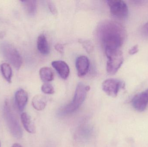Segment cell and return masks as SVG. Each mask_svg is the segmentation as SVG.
<instances>
[{"mask_svg":"<svg viewBox=\"0 0 148 147\" xmlns=\"http://www.w3.org/2000/svg\"><path fill=\"white\" fill-rule=\"evenodd\" d=\"M98 35L105 49H119L127 37L124 27L114 21L103 22L98 27Z\"/></svg>","mask_w":148,"mask_h":147,"instance_id":"6da1fadb","label":"cell"},{"mask_svg":"<svg viewBox=\"0 0 148 147\" xmlns=\"http://www.w3.org/2000/svg\"><path fill=\"white\" fill-rule=\"evenodd\" d=\"M3 114L7 125L12 135L17 139L21 138L23 135L22 129L13 104L10 100L5 101L3 107Z\"/></svg>","mask_w":148,"mask_h":147,"instance_id":"7a4b0ae2","label":"cell"},{"mask_svg":"<svg viewBox=\"0 0 148 147\" xmlns=\"http://www.w3.org/2000/svg\"><path fill=\"white\" fill-rule=\"evenodd\" d=\"M90 87L82 83H79L77 86L73 101L61 110L62 115L69 114L77 110L84 102L87 96V92Z\"/></svg>","mask_w":148,"mask_h":147,"instance_id":"3957f363","label":"cell"},{"mask_svg":"<svg viewBox=\"0 0 148 147\" xmlns=\"http://www.w3.org/2000/svg\"><path fill=\"white\" fill-rule=\"evenodd\" d=\"M0 52L16 69L19 70L23 64V58L17 49L11 44L4 42L0 45Z\"/></svg>","mask_w":148,"mask_h":147,"instance_id":"277c9868","label":"cell"},{"mask_svg":"<svg viewBox=\"0 0 148 147\" xmlns=\"http://www.w3.org/2000/svg\"><path fill=\"white\" fill-rule=\"evenodd\" d=\"M108 58L107 71L110 75L115 74L123 62V54L119 49H105Z\"/></svg>","mask_w":148,"mask_h":147,"instance_id":"5b68a950","label":"cell"},{"mask_svg":"<svg viewBox=\"0 0 148 147\" xmlns=\"http://www.w3.org/2000/svg\"><path fill=\"white\" fill-rule=\"evenodd\" d=\"M111 14L119 19H124L128 15V8L126 3L121 0L107 1Z\"/></svg>","mask_w":148,"mask_h":147,"instance_id":"8992f818","label":"cell"},{"mask_svg":"<svg viewBox=\"0 0 148 147\" xmlns=\"http://www.w3.org/2000/svg\"><path fill=\"white\" fill-rule=\"evenodd\" d=\"M124 87L123 82L116 79H108L104 80L102 84L103 91L108 96L113 98L116 97L120 89Z\"/></svg>","mask_w":148,"mask_h":147,"instance_id":"52a82bcc","label":"cell"},{"mask_svg":"<svg viewBox=\"0 0 148 147\" xmlns=\"http://www.w3.org/2000/svg\"><path fill=\"white\" fill-rule=\"evenodd\" d=\"M132 105L135 109L142 112L148 105V89L145 91L137 94L132 99Z\"/></svg>","mask_w":148,"mask_h":147,"instance_id":"ba28073f","label":"cell"},{"mask_svg":"<svg viewBox=\"0 0 148 147\" xmlns=\"http://www.w3.org/2000/svg\"><path fill=\"white\" fill-rule=\"evenodd\" d=\"M89 66V60L86 56H79L77 59L76 67L77 70V75L79 77H84L87 74Z\"/></svg>","mask_w":148,"mask_h":147,"instance_id":"9c48e42d","label":"cell"},{"mask_svg":"<svg viewBox=\"0 0 148 147\" xmlns=\"http://www.w3.org/2000/svg\"><path fill=\"white\" fill-rule=\"evenodd\" d=\"M52 65L55 68L61 77L64 79L68 78L70 73L68 65L62 60H56L52 62Z\"/></svg>","mask_w":148,"mask_h":147,"instance_id":"30bf717a","label":"cell"},{"mask_svg":"<svg viewBox=\"0 0 148 147\" xmlns=\"http://www.w3.org/2000/svg\"><path fill=\"white\" fill-rule=\"evenodd\" d=\"M15 98L18 109L20 111H23L28 100V96L27 91L23 89L18 90L16 92Z\"/></svg>","mask_w":148,"mask_h":147,"instance_id":"8fae6325","label":"cell"},{"mask_svg":"<svg viewBox=\"0 0 148 147\" xmlns=\"http://www.w3.org/2000/svg\"><path fill=\"white\" fill-rule=\"evenodd\" d=\"M21 119L24 128L30 133H34L36 128L31 117L27 113H23L21 115Z\"/></svg>","mask_w":148,"mask_h":147,"instance_id":"7c38bea8","label":"cell"},{"mask_svg":"<svg viewBox=\"0 0 148 147\" xmlns=\"http://www.w3.org/2000/svg\"><path fill=\"white\" fill-rule=\"evenodd\" d=\"M37 47L39 51L43 55L49 53V47L46 36L43 34L39 35L37 39Z\"/></svg>","mask_w":148,"mask_h":147,"instance_id":"4fadbf2b","label":"cell"},{"mask_svg":"<svg viewBox=\"0 0 148 147\" xmlns=\"http://www.w3.org/2000/svg\"><path fill=\"white\" fill-rule=\"evenodd\" d=\"M47 98L45 96L38 95L32 99V105L36 110L40 111L45 108L47 105Z\"/></svg>","mask_w":148,"mask_h":147,"instance_id":"5bb4252c","label":"cell"},{"mask_svg":"<svg viewBox=\"0 0 148 147\" xmlns=\"http://www.w3.org/2000/svg\"><path fill=\"white\" fill-rule=\"evenodd\" d=\"M41 79L45 83L51 82L54 79V73L53 70L48 67H43L40 70Z\"/></svg>","mask_w":148,"mask_h":147,"instance_id":"9a60e30c","label":"cell"},{"mask_svg":"<svg viewBox=\"0 0 148 147\" xmlns=\"http://www.w3.org/2000/svg\"><path fill=\"white\" fill-rule=\"evenodd\" d=\"M0 67L3 77L8 83H10L12 77V70L10 66L7 63H3Z\"/></svg>","mask_w":148,"mask_h":147,"instance_id":"2e32d148","label":"cell"},{"mask_svg":"<svg viewBox=\"0 0 148 147\" xmlns=\"http://www.w3.org/2000/svg\"><path fill=\"white\" fill-rule=\"evenodd\" d=\"M25 10L27 13L30 15H33L35 14L37 9V2L34 0L30 1H21Z\"/></svg>","mask_w":148,"mask_h":147,"instance_id":"e0dca14e","label":"cell"},{"mask_svg":"<svg viewBox=\"0 0 148 147\" xmlns=\"http://www.w3.org/2000/svg\"><path fill=\"white\" fill-rule=\"evenodd\" d=\"M91 129L89 127H84L82 128V129H80L79 131V137L81 139H82L84 140H88V139L89 135L91 133Z\"/></svg>","mask_w":148,"mask_h":147,"instance_id":"ac0fdd59","label":"cell"},{"mask_svg":"<svg viewBox=\"0 0 148 147\" xmlns=\"http://www.w3.org/2000/svg\"><path fill=\"white\" fill-rule=\"evenodd\" d=\"M41 90L43 93L46 94L51 95L54 93L55 90L54 87L51 84L48 83H45L42 85L41 87Z\"/></svg>","mask_w":148,"mask_h":147,"instance_id":"d6986e66","label":"cell"},{"mask_svg":"<svg viewBox=\"0 0 148 147\" xmlns=\"http://www.w3.org/2000/svg\"><path fill=\"white\" fill-rule=\"evenodd\" d=\"M79 42L83 46L88 52H91L94 49L93 43L90 41L80 39Z\"/></svg>","mask_w":148,"mask_h":147,"instance_id":"ffe728a7","label":"cell"},{"mask_svg":"<svg viewBox=\"0 0 148 147\" xmlns=\"http://www.w3.org/2000/svg\"><path fill=\"white\" fill-rule=\"evenodd\" d=\"M48 6L50 11L53 14H57V9H56V7L52 2L50 1H48Z\"/></svg>","mask_w":148,"mask_h":147,"instance_id":"44dd1931","label":"cell"},{"mask_svg":"<svg viewBox=\"0 0 148 147\" xmlns=\"http://www.w3.org/2000/svg\"><path fill=\"white\" fill-rule=\"evenodd\" d=\"M139 51V46L137 45L133 46L129 51V54L130 55H134L137 53Z\"/></svg>","mask_w":148,"mask_h":147,"instance_id":"7402d4cb","label":"cell"},{"mask_svg":"<svg viewBox=\"0 0 148 147\" xmlns=\"http://www.w3.org/2000/svg\"><path fill=\"white\" fill-rule=\"evenodd\" d=\"M56 50L58 51L60 53L62 54L64 51V46L63 45L60 43H58V44H56L55 46Z\"/></svg>","mask_w":148,"mask_h":147,"instance_id":"603a6c76","label":"cell"},{"mask_svg":"<svg viewBox=\"0 0 148 147\" xmlns=\"http://www.w3.org/2000/svg\"><path fill=\"white\" fill-rule=\"evenodd\" d=\"M143 33L146 35H148V22H147L143 27Z\"/></svg>","mask_w":148,"mask_h":147,"instance_id":"cb8c5ba5","label":"cell"},{"mask_svg":"<svg viewBox=\"0 0 148 147\" xmlns=\"http://www.w3.org/2000/svg\"><path fill=\"white\" fill-rule=\"evenodd\" d=\"M5 33L3 32H0V39H1L3 37H4Z\"/></svg>","mask_w":148,"mask_h":147,"instance_id":"d4e9b609","label":"cell"},{"mask_svg":"<svg viewBox=\"0 0 148 147\" xmlns=\"http://www.w3.org/2000/svg\"><path fill=\"white\" fill-rule=\"evenodd\" d=\"M12 147H23L21 146L20 144H18V143H15V144H14L12 146Z\"/></svg>","mask_w":148,"mask_h":147,"instance_id":"484cf974","label":"cell"},{"mask_svg":"<svg viewBox=\"0 0 148 147\" xmlns=\"http://www.w3.org/2000/svg\"><path fill=\"white\" fill-rule=\"evenodd\" d=\"M0 147H1V143H0Z\"/></svg>","mask_w":148,"mask_h":147,"instance_id":"4316f807","label":"cell"}]
</instances>
